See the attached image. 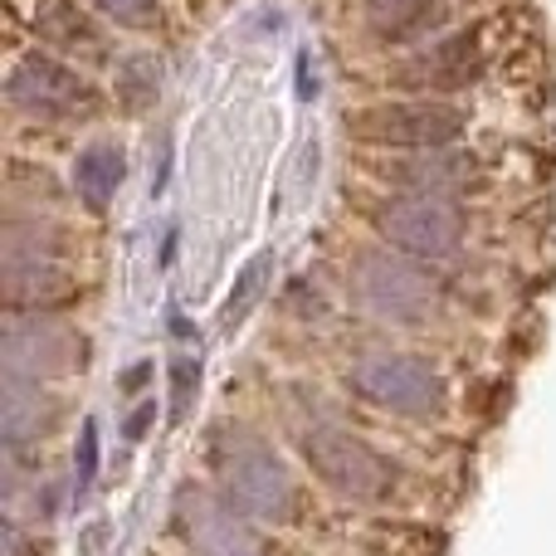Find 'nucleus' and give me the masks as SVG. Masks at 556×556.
<instances>
[{"label":"nucleus","instance_id":"7","mask_svg":"<svg viewBox=\"0 0 556 556\" xmlns=\"http://www.w3.org/2000/svg\"><path fill=\"white\" fill-rule=\"evenodd\" d=\"M346 386L366 405L395 415V420L430 425L450 410V381L440 376V366L420 352H405V346H362V352H352Z\"/></svg>","mask_w":556,"mask_h":556},{"label":"nucleus","instance_id":"6","mask_svg":"<svg viewBox=\"0 0 556 556\" xmlns=\"http://www.w3.org/2000/svg\"><path fill=\"white\" fill-rule=\"evenodd\" d=\"M473 113L459 98H410V93H371L362 108L346 113L356 142L371 152H434L459 147L473 137Z\"/></svg>","mask_w":556,"mask_h":556},{"label":"nucleus","instance_id":"2","mask_svg":"<svg viewBox=\"0 0 556 556\" xmlns=\"http://www.w3.org/2000/svg\"><path fill=\"white\" fill-rule=\"evenodd\" d=\"M5 113H10V132H20V127L68 132V127L103 123L113 113V98H108L103 78H93V68H78L74 59L39 49L29 39H10Z\"/></svg>","mask_w":556,"mask_h":556},{"label":"nucleus","instance_id":"14","mask_svg":"<svg viewBox=\"0 0 556 556\" xmlns=\"http://www.w3.org/2000/svg\"><path fill=\"white\" fill-rule=\"evenodd\" d=\"M103 84H108V98H113L117 113L137 117L162 93V59H156V49H123Z\"/></svg>","mask_w":556,"mask_h":556},{"label":"nucleus","instance_id":"12","mask_svg":"<svg viewBox=\"0 0 556 556\" xmlns=\"http://www.w3.org/2000/svg\"><path fill=\"white\" fill-rule=\"evenodd\" d=\"M240 518L244 513H235L225 498H191V493L176 508V522L186 528V542L195 556H269Z\"/></svg>","mask_w":556,"mask_h":556},{"label":"nucleus","instance_id":"20","mask_svg":"<svg viewBox=\"0 0 556 556\" xmlns=\"http://www.w3.org/2000/svg\"><path fill=\"white\" fill-rule=\"evenodd\" d=\"M147 376H152V366H147V362H142V366H132V371L123 376V391H142Z\"/></svg>","mask_w":556,"mask_h":556},{"label":"nucleus","instance_id":"8","mask_svg":"<svg viewBox=\"0 0 556 556\" xmlns=\"http://www.w3.org/2000/svg\"><path fill=\"white\" fill-rule=\"evenodd\" d=\"M298 450H303L307 469L346 503H391L395 489H401V473L386 459L381 450L352 434L346 425H337L332 415L303 425L298 430Z\"/></svg>","mask_w":556,"mask_h":556},{"label":"nucleus","instance_id":"9","mask_svg":"<svg viewBox=\"0 0 556 556\" xmlns=\"http://www.w3.org/2000/svg\"><path fill=\"white\" fill-rule=\"evenodd\" d=\"M215 473H220V498L230 503L235 513L254 522H283L298 518V489L293 473L283 469V459L254 434H235V444L225 454H215Z\"/></svg>","mask_w":556,"mask_h":556},{"label":"nucleus","instance_id":"10","mask_svg":"<svg viewBox=\"0 0 556 556\" xmlns=\"http://www.w3.org/2000/svg\"><path fill=\"white\" fill-rule=\"evenodd\" d=\"M10 39H35L39 49H54L88 68H113L123 54L113 25L84 0H10Z\"/></svg>","mask_w":556,"mask_h":556},{"label":"nucleus","instance_id":"19","mask_svg":"<svg viewBox=\"0 0 556 556\" xmlns=\"http://www.w3.org/2000/svg\"><path fill=\"white\" fill-rule=\"evenodd\" d=\"M156 420V405L152 401H147V405H137V410H132V420H127V440H142V434H147V425H152Z\"/></svg>","mask_w":556,"mask_h":556},{"label":"nucleus","instance_id":"5","mask_svg":"<svg viewBox=\"0 0 556 556\" xmlns=\"http://www.w3.org/2000/svg\"><path fill=\"white\" fill-rule=\"evenodd\" d=\"M366 225H371V240L391 244V250L410 254V260L430 264V269L454 274L469 260V235H473L469 201L381 191L366 205Z\"/></svg>","mask_w":556,"mask_h":556},{"label":"nucleus","instance_id":"18","mask_svg":"<svg viewBox=\"0 0 556 556\" xmlns=\"http://www.w3.org/2000/svg\"><path fill=\"white\" fill-rule=\"evenodd\" d=\"M74 473H78V489H88L98 473V425L84 420V440H78V459H74Z\"/></svg>","mask_w":556,"mask_h":556},{"label":"nucleus","instance_id":"17","mask_svg":"<svg viewBox=\"0 0 556 556\" xmlns=\"http://www.w3.org/2000/svg\"><path fill=\"white\" fill-rule=\"evenodd\" d=\"M195 386H201V362H195V356H176L172 362V425L191 410Z\"/></svg>","mask_w":556,"mask_h":556},{"label":"nucleus","instance_id":"13","mask_svg":"<svg viewBox=\"0 0 556 556\" xmlns=\"http://www.w3.org/2000/svg\"><path fill=\"white\" fill-rule=\"evenodd\" d=\"M127 181V152L117 147V137H88L74 156V195L84 211L103 215L117 201Z\"/></svg>","mask_w":556,"mask_h":556},{"label":"nucleus","instance_id":"11","mask_svg":"<svg viewBox=\"0 0 556 556\" xmlns=\"http://www.w3.org/2000/svg\"><path fill=\"white\" fill-rule=\"evenodd\" d=\"M88 362V342L74 332L68 323H54L45 313H25L10 317L5 327V376L15 381H54V376H68Z\"/></svg>","mask_w":556,"mask_h":556},{"label":"nucleus","instance_id":"1","mask_svg":"<svg viewBox=\"0 0 556 556\" xmlns=\"http://www.w3.org/2000/svg\"><path fill=\"white\" fill-rule=\"evenodd\" d=\"M508 64H552L547 54V20L538 0H503L444 35L401 49L381 64L376 84L386 93L410 98H473L489 93Z\"/></svg>","mask_w":556,"mask_h":556},{"label":"nucleus","instance_id":"16","mask_svg":"<svg viewBox=\"0 0 556 556\" xmlns=\"http://www.w3.org/2000/svg\"><path fill=\"white\" fill-rule=\"evenodd\" d=\"M117 35H132V39H147V35H162L166 25V0H88Z\"/></svg>","mask_w":556,"mask_h":556},{"label":"nucleus","instance_id":"15","mask_svg":"<svg viewBox=\"0 0 556 556\" xmlns=\"http://www.w3.org/2000/svg\"><path fill=\"white\" fill-rule=\"evenodd\" d=\"M269 278H274V254L264 250V254H254V260L244 264L240 278H235V288H230V298H225V307H220V327H225V332H230V327H240L244 317L260 307Z\"/></svg>","mask_w":556,"mask_h":556},{"label":"nucleus","instance_id":"4","mask_svg":"<svg viewBox=\"0 0 556 556\" xmlns=\"http://www.w3.org/2000/svg\"><path fill=\"white\" fill-rule=\"evenodd\" d=\"M518 147H434V152H376L371 181L391 195H440V201H483L508 181V156Z\"/></svg>","mask_w":556,"mask_h":556},{"label":"nucleus","instance_id":"3","mask_svg":"<svg viewBox=\"0 0 556 556\" xmlns=\"http://www.w3.org/2000/svg\"><path fill=\"white\" fill-rule=\"evenodd\" d=\"M346 293L362 313L391 327H425L444 303H454V274L430 269L391 244L371 240L346 254Z\"/></svg>","mask_w":556,"mask_h":556}]
</instances>
